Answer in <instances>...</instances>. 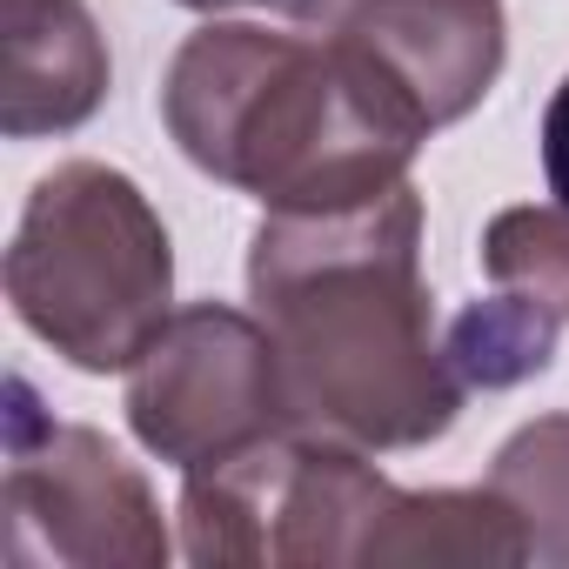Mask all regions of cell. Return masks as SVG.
I'll list each match as a JSON object with an SVG mask.
<instances>
[{"mask_svg":"<svg viewBox=\"0 0 569 569\" xmlns=\"http://www.w3.org/2000/svg\"><path fill=\"white\" fill-rule=\"evenodd\" d=\"M416 108L429 128L462 121L502 74L509 28L496 0H349L336 21Z\"/></svg>","mask_w":569,"mask_h":569,"instance_id":"obj_7","label":"cell"},{"mask_svg":"<svg viewBox=\"0 0 569 569\" xmlns=\"http://www.w3.org/2000/svg\"><path fill=\"white\" fill-rule=\"evenodd\" d=\"M542 174H549V194L569 208V74H562V88L549 94V114H542Z\"/></svg>","mask_w":569,"mask_h":569,"instance_id":"obj_13","label":"cell"},{"mask_svg":"<svg viewBox=\"0 0 569 569\" xmlns=\"http://www.w3.org/2000/svg\"><path fill=\"white\" fill-rule=\"evenodd\" d=\"M389 562H482V569H502V562H529V536L516 522V509L496 496V489H429V496H402L382 509L369 549H362V569H389Z\"/></svg>","mask_w":569,"mask_h":569,"instance_id":"obj_9","label":"cell"},{"mask_svg":"<svg viewBox=\"0 0 569 569\" xmlns=\"http://www.w3.org/2000/svg\"><path fill=\"white\" fill-rule=\"evenodd\" d=\"M0 556L8 569H161L168 529L134 462L101 429L54 422L14 382L8 489H0Z\"/></svg>","mask_w":569,"mask_h":569,"instance_id":"obj_5","label":"cell"},{"mask_svg":"<svg viewBox=\"0 0 569 569\" xmlns=\"http://www.w3.org/2000/svg\"><path fill=\"white\" fill-rule=\"evenodd\" d=\"M482 268L496 289H516L569 322V208H502L482 234Z\"/></svg>","mask_w":569,"mask_h":569,"instance_id":"obj_12","label":"cell"},{"mask_svg":"<svg viewBox=\"0 0 569 569\" xmlns=\"http://www.w3.org/2000/svg\"><path fill=\"white\" fill-rule=\"evenodd\" d=\"M174 254L148 194L101 161H61L34 181L14 248L8 302L74 369H134L168 329Z\"/></svg>","mask_w":569,"mask_h":569,"instance_id":"obj_3","label":"cell"},{"mask_svg":"<svg viewBox=\"0 0 569 569\" xmlns=\"http://www.w3.org/2000/svg\"><path fill=\"white\" fill-rule=\"evenodd\" d=\"M8 14V94L0 128L14 141L81 128L108 94V48L81 0H0Z\"/></svg>","mask_w":569,"mask_h":569,"instance_id":"obj_8","label":"cell"},{"mask_svg":"<svg viewBox=\"0 0 569 569\" xmlns=\"http://www.w3.org/2000/svg\"><path fill=\"white\" fill-rule=\"evenodd\" d=\"M396 482L322 429H274L188 469L181 536L201 569H329L362 562Z\"/></svg>","mask_w":569,"mask_h":569,"instance_id":"obj_4","label":"cell"},{"mask_svg":"<svg viewBox=\"0 0 569 569\" xmlns=\"http://www.w3.org/2000/svg\"><path fill=\"white\" fill-rule=\"evenodd\" d=\"M181 154L254 194L268 214H329L409 181L436 134L422 108L329 28V41L268 34L248 21L181 41L161 88Z\"/></svg>","mask_w":569,"mask_h":569,"instance_id":"obj_2","label":"cell"},{"mask_svg":"<svg viewBox=\"0 0 569 569\" xmlns=\"http://www.w3.org/2000/svg\"><path fill=\"white\" fill-rule=\"evenodd\" d=\"M556 329H562V322H556L549 309H536L529 296L502 289V296H489V302H476V309L456 316V329H449V362H456V376H462L469 389H509V382L549 369Z\"/></svg>","mask_w":569,"mask_h":569,"instance_id":"obj_11","label":"cell"},{"mask_svg":"<svg viewBox=\"0 0 569 569\" xmlns=\"http://www.w3.org/2000/svg\"><path fill=\"white\" fill-rule=\"evenodd\" d=\"M128 422L141 449L174 469H208L274 429H302L268 322L221 302L168 316L141 349L128 369Z\"/></svg>","mask_w":569,"mask_h":569,"instance_id":"obj_6","label":"cell"},{"mask_svg":"<svg viewBox=\"0 0 569 569\" xmlns=\"http://www.w3.org/2000/svg\"><path fill=\"white\" fill-rule=\"evenodd\" d=\"M489 489L516 509L536 562H569V416H542L496 449Z\"/></svg>","mask_w":569,"mask_h":569,"instance_id":"obj_10","label":"cell"},{"mask_svg":"<svg viewBox=\"0 0 569 569\" xmlns=\"http://www.w3.org/2000/svg\"><path fill=\"white\" fill-rule=\"evenodd\" d=\"M181 8H201V14H214V8H274V14H289V21H322V28H336V21L349 14V0H181Z\"/></svg>","mask_w":569,"mask_h":569,"instance_id":"obj_14","label":"cell"},{"mask_svg":"<svg viewBox=\"0 0 569 569\" xmlns=\"http://www.w3.org/2000/svg\"><path fill=\"white\" fill-rule=\"evenodd\" d=\"M248 296L281 349L302 429L362 449H422L462 409L422 289V194L402 181L329 214H268L248 241Z\"/></svg>","mask_w":569,"mask_h":569,"instance_id":"obj_1","label":"cell"}]
</instances>
